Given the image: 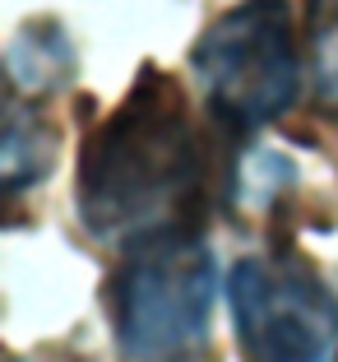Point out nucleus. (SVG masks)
<instances>
[{
    "mask_svg": "<svg viewBox=\"0 0 338 362\" xmlns=\"http://www.w3.org/2000/svg\"><path fill=\"white\" fill-rule=\"evenodd\" d=\"M204 112L227 139H251L301 98V52L287 0H241L222 10L191 47Z\"/></svg>",
    "mask_w": 338,
    "mask_h": 362,
    "instance_id": "7ed1b4c3",
    "label": "nucleus"
},
{
    "mask_svg": "<svg viewBox=\"0 0 338 362\" xmlns=\"http://www.w3.org/2000/svg\"><path fill=\"white\" fill-rule=\"evenodd\" d=\"M5 65H10L14 98H23V93L37 98V93H52V88L74 79V47L56 19H32L14 33Z\"/></svg>",
    "mask_w": 338,
    "mask_h": 362,
    "instance_id": "39448f33",
    "label": "nucleus"
},
{
    "mask_svg": "<svg viewBox=\"0 0 338 362\" xmlns=\"http://www.w3.org/2000/svg\"><path fill=\"white\" fill-rule=\"evenodd\" d=\"M227 311L241 362H338V288L287 242L227 269Z\"/></svg>",
    "mask_w": 338,
    "mask_h": 362,
    "instance_id": "20e7f679",
    "label": "nucleus"
},
{
    "mask_svg": "<svg viewBox=\"0 0 338 362\" xmlns=\"http://www.w3.org/2000/svg\"><path fill=\"white\" fill-rule=\"evenodd\" d=\"M222 130L195 121L191 93L171 70L144 61L74 163V214L93 242L135 246L162 233H204L213 200L236 191V168L218 172Z\"/></svg>",
    "mask_w": 338,
    "mask_h": 362,
    "instance_id": "f257e3e1",
    "label": "nucleus"
},
{
    "mask_svg": "<svg viewBox=\"0 0 338 362\" xmlns=\"http://www.w3.org/2000/svg\"><path fill=\"white\" fill-rule=\"evenodd\" d=\"M14 362H19V358H14Z\"/></svg>",
    "mask_w": 338,
    "mask_h": 362,
    "instance_id": "6e6552de",
    "label": "nucleus"
},
{
    "mask_svg": "<svg viewBox=\"0 0 338 362\" xmlns=\"http://www.w3.org/2000/svg\"><path fill=\"white\" fill-rule=\"evenodd\" d=\"M218 288L222 274L204 233H162L121 246L102 284V311L121 358L209 362Z\"/></svg>",
    "mask_w": 338,
    "mask_h": 362,
    "instance_id": "f03ea898",
    "label": "nucleus"
},
{
    "mask_svg": "<svg viewBox=\"0 0 338 362\" xmlns=\"http://www.w3.org/2000/svg\"><path fill=\"white\" fill-rule=\"evenodd\" d=\"M306 52L315 107L338 121V0H306Z\"/></svg>",
    "mask_w": 338,
    "mask_h": 362,
    "instance_id": "0eeeda50",
    "label": "nucleus"
},
{
    "mask_svg": "<svg viewBox=\"0 0 338 362\" xmlns=\"http://www.w3.org/2000/svg\"><path fill=\"white\" fill-rule=\"evenodd\" d=\"M56 153H61V130L37 107H23V98H14L5 117V149H0L5 191L19 195L23 186H42V177L56 168Z\"/></svg>",
    "mask_w": 338,
    "mask_h": 362,
    "instance_id": "423d86ee",
    "label": "nucleus"
}]
</instances>
